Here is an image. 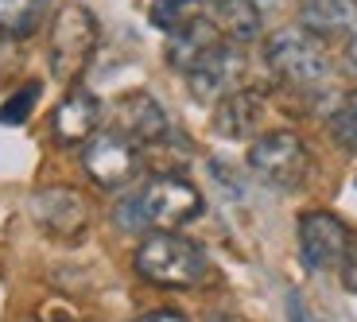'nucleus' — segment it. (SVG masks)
I'll list each match as a JSON object with an SVG mask.
<instances>
[{"instance_id":"cd10ccee","label":"nucleus","mask_w":357,"mask_h":322,"mask_svg":"<svg viewBox=\"0 0 357 322\" xmlns=\"http://www.w3.org/2000/svg\"><path fill=\"white\" fill-rule=\"evenodd\" d=\"M210 322H237V319H210Z\"/></svg>"},{"instance_id":"f03ea898","label":"nucleus","mask_w":357,"mask_h":322,"mask_svg":"<svg viewBox=\"0 0 357 322\" xmlns=\"http://www.w3.org/2000/svg\"><path fill=\"white\" fill-rule=\"evenodd\" d=\"M136 272L155 287H171V291H187L198 287L210 272V260L190 237L183 233H148L136 245L132 256Z\"/></svg>"},{"instance_id":"20e7f679","label":"nucleus","mask_w":357,"mask_h":322,"mask_svg":"<svg viewBox=\"0 0 357 322\" xmlns=\"http://www.w3.org/2000/svg\"><path fill=\"white\" fill-rule=\"evenodd\" d=\"M264 66L276 74L284 86H319L331 74V59L326 47L319 43V36H311L307 27H280L276 36L264 47Z\"/></svg>"},{"instance_id":"7ed1b4c3","label":"nucleus","mask_w":357,"mask_h":322,"mask_svg":"<svg viewBox=\"0 0 357 322\" xmlns=\"http://www.w3.org/2000/svg\"><path fill=\"white\" fill-rule=\"evenodd\" d=\"M101 39L98 16L78 4V0H66L63 8L51 16V43H47V63H51V74L59 82H74L86 63L93 59Z\"/></svg>"},{"instance_id":"f3484780","label":"nucleus","mask_w":357,"mask_h":322,"mask_svg":"<svg viewBox=\"0 0 357 322\" xmlns=\"http://www.w3.org/2000/svg\"><path fill=\"white\" fill-rule=\"evenodd\" d=\"M51 12V0H0V36L27 39Z\"/></svg>"},{"instance_id":"a211bd4d","label":"nucleus","mask_w":357,"mask_h":322,"mask_svg":"<svg viewBox=\"0 0 357 322\" xmlns=\"http://www.w3.org/2000/svg\"><path fill=\"white\" fill-rule=\"evenodd\" d=\"M39 82H24L12 98H4L0 101V125L4 128H16V125H24L27 116H31V109H36V101H39Z\"/></svg>"},{"instance_id":"5701e85b","label":"nucleus","mask_w":357,"mask_h":322,"mask_svg":"<svg viewBox=\"0 0 357 322\" xmlns=\"http://www.w3.org/2000/svg\"><path fill=\"white\" fill-rule=\"evenodd\" d=\"M31 322H78V319H74L70 311H63V307H47V311H39Z\"/></svg>"},{"instance_id":"a878e982","label":"nucleus","mask_w":357,"mask_h":322,"mask_svg":"<svg viewBox=\"0 0 357 322\" xmlns=\"http://www.w3.org/2000/svg\"><path fill=\"white\" fill-rule=\"evenodd\" d=\"M257 8H276V4H284V0H252Z\"/></svg>"},{"instance_id":"f8f14e48","label":"nucleus","mask_w":357,"mask_h":322,"mask_svg":"<svg viewBox=\"0 0 357 322\" xmlns=\"http://www.w3.org/2000/svg\"><path fill=\"white\" fill-rule=\"evenodd\" d=\"M260 113H264V98H260L257 90H237V93L218 101L214 132L222 136V140H249L260 125Z\"/></svg>"},{"instance_id":"9d476101","label":"nucleus","mask_w":357,"mask_h":322,"mask_svg":"<svg viewBox=\"0 0 357 322\" xmlns=\"http://www.w3.org/2000/svg\"><path fill=\"white\" fill-rule=\"evenodd\" d=\"M113 132H121L132 144H160L171 132L167 109L148 90H128L113 101Z\"/></svg>"},{"instance_id":"423d86ee","label":"nucleus","mask_w":357,"mask_h":322,"mask_svg":"<svg viewBox=\"0 0 357 322\" xmlns=\"http://www.w3.org/2000/svg\"><path fill=\"white\" fill-rule=\"evenodd\" d=\"M349 252H354V237L349 225L331 210H307L299 217V260L307 272H334L346 268Z\"/></svg>"},{"instance_id":"b1692460","label":"nucleus","mask_w":357,"mask_h":322,"mask_svg":"<svg viewBox=\"0 0 357 322\" xmlns=\"http://www.w3.org/2000/svg\"><path fill=\"white\" fill-rule=\"evenodd\" d=\"M136 322H190L187 314H178V311H152V314H144V319Z\"/></svg>"},{"instance_id":"6ab92c4d","label":"nucleus","mask_w":357,"mask_h":322,"mask_svg":"<svg viewBox=\"0 0 357 322\" xmlns=\"http://www.w3.org/2000/svg\"><path fill=\"white\" fill-rule=\"evenodd\" d=\"M331 136L342 152H357V90L331 113Z\"/></svg>"},{"instance_id":"0eeeda50","label":"nucleus","mask_w":357,"mask_h":322,"mask_svg":"<svg viewBox=\"0 0 357 322\" xmlns=\"http://www.w3.org/2000/svg\"><path fill=\"white\" fill-rule=\"evenodd\" d=\"M82 171L101 190H125L140 175V152H136L132 140H125L121 132L109 128V132H98L82 148Z\"/></svg>"},{"instance_id":"bb28decb","label":"nucleus","mask_w":357,"mask_h":322,"mask_svg":"<svg viewBox=\"0 0 357 322\" xmlns=\"http://www.w3.org/2000/svg\"><path fill=\"white\" fill-rule=\"evenodd\" d=\"M206 4H214V8H218V4H225V0H206Z\"/></svg>"},{"instance_id":"dca6fc26","label":"nucleus","mask_w":357,"mask_h":322,"mask_svg":"<svg viewBox=\"0 0 357 322\" xmlns=\"http://www.w3.org/2000/svg\"><path fill=\"white\" fill-rule=\"evenodd\" d=\"M206 0H152V8H148V20H152V27H160L167 39L183 36V31H190L195 24H202L206 20Z\"/></svg>"},{"instance_id":"393cba45","label":"nucleus","mask_w":357,"mask_h":322,"mask_svg":"<svg viewBox=\"0 0 357 322\" xmlns=\"http://www.w3.org/2000/svg\"><path fill=\"white\" fill-rule=\"evenodd\" d=\"M346 70L357 78V31L349 36V43H346Z\"/></svg>"},{"instance_id":"9b49d317","label":"nucleus","mask_w":357,"mask_h":322,"mask_svg":"<svg viewBox=\"0 0 357 322\" xmlns=\"http://www.w3.org/2000/svg\"><path fill=\"white\" fill-rule=\"evenodd\" d=\"M98 125H101V101L82 86H74L51 113V136L63 148H86L98 136Z\"/></svg>"},{"instance_id":"4be33fe9","label":"nucleus","mask_w":357,"mask_h":322,"mask_svg":"<svg viewBox=\"0 0 357 322\" xmlns=\"http://www.w3.org/2000/svg\"><path fill=\"white\" fill-rule=\"evenodd\" d=\"M342 287H346L349 296H357V245H354V252H349L346 268H342Z\"/></svg>"},{"instance_id":"aec40b11","label":"nucleus","mask_w":357,"mask_h":322,"mask_svg":"<svg viewBox=\"0 0 357 322\" xmlns=\"http://www.w3.org/2000/svg\"><path fill=\"white\" fill-rule=\"evenodd\" d=\"M20 66H24L20 43H16V39H8V36H0V82H8Z\"/></svg>"},{"instance_id":"2eb2a0df","label":"nucleus","mask_w":357,"mask_h":322,"mask_svg":"<svg viewBox=\"0 0 357 322\" xmlns=\"http://www.w3.org/2000/svg\"><path fill=\"white\" fill-rule=\"evenodd\" d=\"M214 24L229 43L241 47V43H252V39L260 36L264 20H260V8L252 0H225V4L214 8Z\"/></svg>"},{"instance_id":"1a4fd4ad","label":"nucleus","mask_w":357,"mask_h":322,"mask_svg":"<svg viewBox=\"0 0 357 322\" xmlns=\"http://www.w3.org/2000/svg\"><path fill=\"white\" fill-rule=\"evenodd\" d=\"M31 217L54 241H78L89 225V206L70 187H43L31 194Z\"/></svg>"},{"instance_id":"412c9836","label":"nucleus","mask_w":357,"mask_h":322,"mask_svg":"<svg viewBox=\"0 0 357 322\" xmlns=\"http://www.w3.org/2000/svg\"><path fill=\"white\" fill-rule=\"evenodd\" d=\"M287 322H322V319L307 307V299L299 291H287Z\"/></svg>"},{"instance_id":"f257e3e1","label":"nucleus","mask_w":357,"mask_h":322,"mask_svg":"<svg viewBox=\"0 0 357 322\" xmlns=\"http://www.w3.org/2000/svg\"><path fill=\"white\" fill-rule=\"evenodd\" d=\"M202 214V194L183 175H155L116 206V225L125 233H178Z\"/></svg>"},{"instance_id":"6e6552de","label":"nucleus","mask_w":357,"mask_h":322,"mask_svg":"<svg viewBox=\"0 0 357 322\" xmlns=\"http://www.w3.org/2000/svg\"><path fill=\"white\" fill-rule=\"evenodd\" d=\"M241 78H245V54L237 43L222 39L210 54H202L187 74V86L198 101H222L229 93L241 90Z\"/></svg>"},{"instance_id":"4468645a","label":"nucleus","mask_w":357,"mask_h":322,"mask_svg":"<svg viewBox=\"0 0 357 322\" xmlns=\"http://www.w3.org/2000/svg\"><path fill=\"white\" fill-rule=\"evenodd\" d=\"M218 43H222V31H218L214 20L206 16L202 24H195L190 31H183V36H175V39L167 43V66H171V70L190 74V66H195L202 54L214 51Z\"/></svg>"},{"instance_id":"39448f33","label":"nucleus","mask_w":357,"mask_h":322,"mask_svg":"<svg viewBox=\"0 0 357 322\" xmlns=\"http://www.w3.org/2000/svg\"><path fill=\"white\" fill-rule=\"evenodd\" d=\"M249 167L264 187L295 190V187H303L307 171H311V152H307V144L295 132L280 128V132H264L252 140Z\"/></svg>"},{"instance_id":"ddd939ff","label":"nucleus","mask_w":357,"mask_h":322,"mask_svg":"<svg viewBox=\"0 0 357 322\" xmlns=\"http://www.w3.org/2000/svg\"><path fill=\"white\" fill-rule=\"evenodd\" d=\"M299 24L311 36H354L357 31V0H303Z\"/></svg>"}]
</instances>
